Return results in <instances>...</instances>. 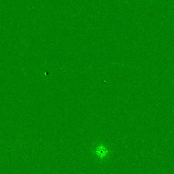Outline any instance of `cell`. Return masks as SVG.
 Listing matches in <instances>:
<instances>
[{
    "label": "cell",
    "mask_w": 174,
    "mask_h": 174,
    "mask_svg": "<svg viewBox=\"0 0 174 174\" xmlns=\"http://www.w3.org/2000/svg\"><path fill=\"white\" fill-rule=\"evenodd\" d=\"M95 153L99 158L102 159L107 157L108 155L109 154V151L105 146L100 144L96 146V148H95Z\"/></svg>",
    "instance_id": "cell-1"
}]
</instances>
